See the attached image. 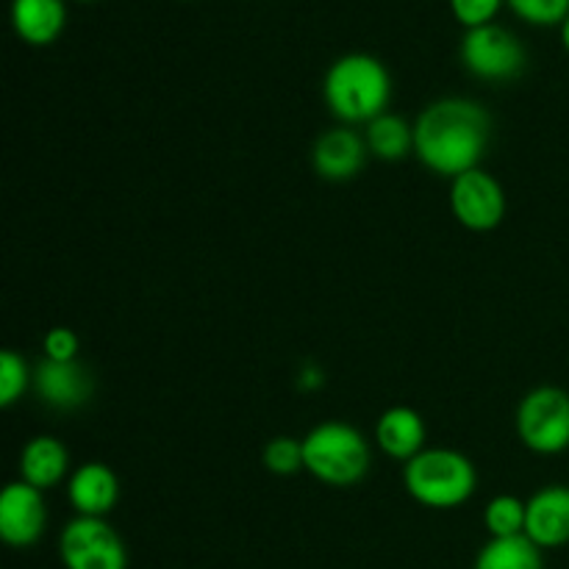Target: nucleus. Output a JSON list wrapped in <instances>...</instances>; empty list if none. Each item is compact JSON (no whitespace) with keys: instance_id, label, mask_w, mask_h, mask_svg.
I'll list each match as a JSON object with an SVG mask.
<instances>
[{"instance_id":"1","label":"nucleus","mask_w":569,"mask_h":569,"mask_svg":"<svg viewBox=\"0 0 569 569\" xmlns=\"http://www.w3.org/2000/svg\"><path fill=\"white\" fill-rule=\"evenodd\" d=\"M492 139V117L470 98H442L415 122V156L437 176L459 178L481 164Z\"/></svg>"},{"instance_id":"2","label":"nucleus","mask_w":569,"mask_h":569,"mask_svg":"<svg viewBox=\"0 0 569 569\" xmlns=\"http://www.w3.org/2000/svg\"><path fill=\"white\" fill-rule=\"evenodd\" d=\"M328 111L348 126L372 122L387 111L392 98V78L387 67L370 53H348L331 64L322 81Z\"/></svg>"},{"instance_id":"3","label":"nucleus","mask_w":569,"mask_h":569,"mask_svg":"<svg viewBox=\"0 0 569 569\" xmlns=\"http://www.w3.org/2000/svg\"><path fill=\"white\" fill-rule=\"evenodd\" d=\"M306 470L328 487H356L370 472L372 450L365 433L339 420L320 422L303 437Z\"/></svg>"},{"instance_id":"4","label":"nucleus","mask_w":569,"mask_h":569,"mask_svg":"<svg viewBox=\"0 0 569 569\" xmlns=\"http://www.w3.org/2000/svg\"><path fill=\"white\" fill-rule=\"evenodd\" d=\"M406 492L428 509H456L478 487L476 465L450 448H426L403 467Z\"/></svg>"},{"instance_id":"5","label":"nucleus","mask_w":569,"mask_h":569,"mask_svg":"<svg viewBox=\"0 0 569 569\" xmlns=\"http://www.w3.org/2000/svg\"><path fill=\"white\" fill-rule=\"evenodd\" d=\"M517 437L539 456L565 453L569 448V392L559 387H537L520 400Z\"/></svg>"},{"instance_id":"6","label":"nucleus","mask_w":569,"mask_h":569,"mask_svg":"<svg viewBox=\"0 0 569 569\" xmlns=\"http://www.w3.org/2000/svg\"><path fill=\"white\" fill-rule=\"evenodd\" d=\"M59 556L67 569H128L120 533L103 517H76L59 537Z\"/></svg>"},{"instance_id":"7","label":"nucleus","mask_w":569,"mask_h":569,"mask_svg":"<svg viewBox=\"0 0 569 569\" xmlns=\"http://www.w3.org/2000/svg\"><path fill=\"white\" fill-rule=\"evenodd\" d=\"M461 61L472 76L483 81H509L526 67V48L503 26L487 22V26L467 28L461 39Z\"/></svg>"},{"instance_id":"8","label":"nucleus","mask_w":569,"mask_h":569,"mask_svg":"<svg viewBox=\"0 0 569 569\" xmlns=\"http://www.w3.org/2000/svg\"><path fill=\"white\" fill-rule=\"evenodd\" d=\"M450 211L467 231H495L506 217V192L498 178L476 167L450 183Z\"/></svg>"},{"instance_id":"9","label":"nucleus","mask_w":569,"mask_h":569,"mask_svg":"<svg viewBox=\"0 0 569 569\" xmlns=\"http://www.w3.org/2000/svg\"><path fill=\"white\" fill-rule=\"evenodd\" d=\"M48 526V506L39 489L14 481L0 495V537L11 548H31Z\"/></svg>"},{"instance_id":"10","label":"nucleus","mask_w":569,"mask_h":569,"mask_svg":"<svg viewBox=\"0 0 569 569\" xmlns=\"http://www.w3.org/2000/svg\"><path fill=\"white\" fill-rule=\"evenodd\" d=\"M33 392L56 411H76L92 400L94 383L81 361L42 359L33 370Z\"/></svg>"},{"instance_id":"11","label":"nucleus","mask_w":569,"mask_h":569,"mask_svg":"<svg viewBox=\"0 0 569 569\" xmlns=\"http://www.w3.org/2000/svg\"><path fill=\"white\" fill-rule=\"evenodd\" d=\"M526 537L539 550L569 542V487L550 483L526 500Z\"/></svg>"},{"instance_id":"12","label":"nucleus","mask_w":569,"mask_h":569,"mask_svg":"<svg viewBox=\"0 0 569 569\" xmlns=\"http://www.w3.org/2000/svg\"><path fill=\"white\" fill-rule=\"evenodd\" d=\"M367 142L350 128H331V131L322 133L315 142L311 150V164H315L317 176L326 178V181L342 183L350 181L361 172L367 159Z\"/></svg>"},{"instance_id":"13","label":"nucleus","mask_w":569,"mask_h":569,"mask_svg":"<svg viewBox=\"0 0 569 569\" xmlns=\"http://www.w3.org/2000/svg\"><path fill=\"white\" fill-rule=\"evenodd\" d=\"M67 495L78 517H106L120 500V481L109 465L89 461L72 472L67 481Z\"/></svg>"},{"instance_id":"14","label":"nucleus","mask_w":569,"mask_h":569,"mask_svg":"<svg viewBox=\"0 0 569 569\" xmlns=\"http://www.w3.org/2000/svg\"><path fill=\"white\" fill-rule=\"evenodd\" d=\"M376 442L389 459L411 461L426 450V420L411 406H392L378 417Z\"/></svg>"},{"instance_id":"15","label":"nucleus","mask_w":569,"mask_h":569,"mask_svg":"<svg viewBox=\"0 0 569 569\" xmlns=\"http://www.w3.org/2000/svg\"><path fill=\"white\" fill-rule=\"evenodd\" d=\"M67 470H70V453H67L64 442H59L56 437H33L22 448L20 476L39 492L59 487L67 478Z\"/></svg>"},{"instance_id":"16","label":"nucleus","mask_w":569,"mask_h":569,"mask_svg":"<svg viewBox=\"0 0 569 569\" xmlns=\"http://www.w3.org/2000/svg\"><path fill=\"white\" fill-rule=\"evenodd\" d=\"M11 22L28 44H50L64 31V0H14Z\"/></svg>"},{"instance_id":"17","label":"nucleus","mask_w":569,"mask_h":569,"mask_svg":"<svg viewBox=\"0 0 569 569\" xmlns=\"http://www.w3.org/2000/svg\"><path fill=\"white\" fill-rule=\"evenodd\" d=\"M365 142L367 150L381 161H403L415 153V126H409L400 114L383 111L381 117L367 122Z\"/></svg>"},{"instance_id":"18","label":"nucleus","mask_w":569,"mask_h":569,"mask_svg":"<svg viewBox=\"0 0 569 569\" xmlns=\"http://www.w3.org/2000/svg\"><path fill=\"white\" fill-rule=\"evenodd\" d=\"M476 569H545L542 550L522 537L489 539L476 559Z\"/></svg>"},{"instance_id":"19","label":"nucleus","mask_w":569,"mask_h":569,"mask_svg":"<svg viewBox=\"0 0 569 569\" xmlns=\"http://www.w3.org/2000/svg\"><path fill=\"white\" fill-rule=\"evenodd\" d=\"M483 526L492 533V539L522 537L526 533V503L515 495H498L489 500L483 511Z\"/></svg>"},{"instance_id":"20","label":"nucleus","mask_w":569,"mask_h":569,"mask_svg":"<svg viewBox=\"0 0 569 569\" xmlns=\"http://www.w3.org/2000/svg\"><path fill=\"white\" fill-rule=\"evenodd\" d=\"M28 383H33V372L28 370V361L17 350L0 353V406L9 409L26 395Z\"/></svg>"},{"instance_id":"21","label":"nucleus","mask_w":569,"mask_h":569,"mask_svg":"<svg viewBox=\"0 0 569 569\" xmlns=\"http://www.w3.org/2000/svg\"><path fill=\"white\" fill-rule=\"evenodd\" d=\"M261 461L270 472L276 476H295V472L306 470V456H303V439L295 437H276L264 445Z\"/></svg>"},{"instance_id":"22","label":"nucleus","mask_w":569,"mask_h":569,"mask_svg":"<svg viewBox=\"0 0 569 569\" xmlns=\"http://www.w3.org/2000/svg\"><path fill=\"white\" fill-rule=\"evenodd\" d=\"M509 6L533 26H556L569 17V0H509Z\"/></svg>"},{"instance_id":"23","label":"nucleus","mask_w":569,"mask_h":569,"mask_svg":"<svg viewBox=\"0 0 569 569\" xmlns=\"http://www.w3.org/2000/svg\"><path fill=\"white\" fill-rule=\"evenodd\" d=\"M500 3H503V0H450L456 20L467 28H478L492 22V17L498 14Z\"/></svg>"},{"instance_id":"24","label":"nucleus","mask_w":569,"mask_h":569,"mask_svg":"<svg viewBox=\"0 0 569 569\" xmlns=\"http://www.w3.org/2000/svg\"><path fill=\"white\" fill-rule=\"evenodd\" d=\"M42 348H44V359H53V361H76L78 359V342L76 331L72 328H50L42 339Z\"/></svg>"},{"instance_id":"25","label":"nucleus","mask_w":569,"mask_h":569,"mask_svg":"<svg viewBox=\"0 0 569 569\" xmlns=\"http://www.w3.org/2000/svg\"><path fill=\"white\" fill-rule=\"evenodd\" d=\"M561 42H565V48L569 50V17L561 22Z\"/></svg>"}]
</instances>
